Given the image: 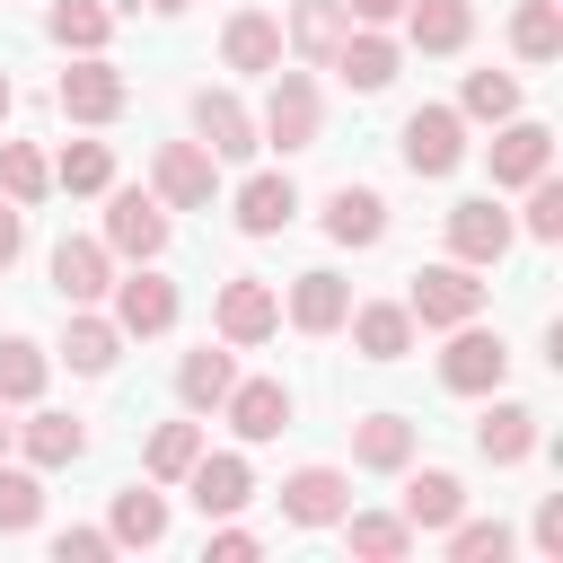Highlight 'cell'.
<instances>
[{"mask_svg":"<svg viewBox=\"0 0 563 563\" xmlns=\"http://www.w3.org/2000/svg\"><path fill=\"white\" fill-rule=\"evenodd\" d=\"M150 176H158V202H176V211H202V202L220 194V158H211L202 141H167Z\"/></svg>","mask_w":563,"mask_h":563,"instance_id":"cell-9","label":"cell"},{"mask_svg":"<svg viewBox=\"0 0 563 563\" xmlns=\"http://www.w3.org/2000/svg\"><path fill=\"white\" fill-rule=\"evenodd\" d=\"M343 325H352L361 361H405L413 352V308L405 299H361V308H343Z\"/></svg>","mask_w":563,"mask_h":563,"instance_id":"cell-14","label":"cell"},{"mask_svg":"<svg viewBox=\"0 0 563 563\" xmlns=\"http://www.w3.org/2000/svg\"><path fill=\"white\" fill-rule=\"evenodd\" d=\"M220 53H229V70H282V26L264 9H238L229 35H220Z\"/></svg>","mask_w":563,"mask_h":563,"instance_id":"cell-27","label":"cell"},{"mask_svg":"<svg viewBox=\"0 0 563 563\" xmlns=\"http://www.w3.org/2000/svg\"><path fill=\"white\" fill-rule=\"evenodd\" d=\"M9 449H18V422H9V405H0V457H9Z\"/></svg>","mask_w":563,"mask_h":563,"instance_id":"cell-48","label":"cell"},{"mask_svg":"<svg viewBox=\"0 0 563 563\" xmlns=\"http://www.w3.org/2000/svg\"><path fill=\"white\" fill-rule=\"evenodd\" d=\"M317 79L308 70H273V88H264V114H255V141H273V150H317Z\"/></svg>","mask_w":563,"mask_h":563,"instance_id":"cell-1","label":"cell"},{"mask_svg":"<svg viewBox=\"0 0 563 563\" xmlns=\"http://www.w3.org/2000/svg\"><path fill=\"white\" fill-rule=\"evenodd\" d=\"M185 493H194V510H202V519H238V510L255 501V475H246V457H238V449H220V457L202 449V457L185 466Z\"/></svg>","mask_w":563,"mask_h":563,"instance_id":"cell-7","label":"cell"},{"mask_svg":"<svg viewBox=\"0 0 563 563\" xmlns=\"http://www.w3.org/2000/svg\"><path fill=\"white\" fill-rule=\"evenodd\" d=\"M484 167H493V185H528V176H545V167H554V132H545V123H519V114H501V123H493V150H484Z\"/></svg>","mask_w":563,"mask_h":563,"instance_id":"cell-8","label":"cell"},{"mask_svg":"<svg viewBox=\"0 0 563 563\" xmlns=\"http://www.w3.org/2000/svg\"><path fill=\"white\" fill-rule=\"evenodd\" d=\"M44 378H53L44 343H26V334H0V405H35V396H44Z\"/></svg>","mask_w":563,"mask_h":563,"instance_id":"cell-32","label":"cell"},{"mask_svg":"<svg viewBox=\"0 0 563 563\" xmlns=\"http://www.w3.org/2000/svg\"><path fill=\"white\" fill-rule=\"evenodd\" d=\"M352 466H369V475L413 466V422H405V413H369V422L352 431Z\"/></svg>","mask_w":563,"mask_h":563,"instance_id":"cell-26","label":"cell"},{"mask_svg":"<svg viewBox=\"0 0 563 563\" xmlns=\"http://www.w3.org/2000/svg\"><path fill=\"white\" fill-rule=\"evenodd\" d=\"M150 9H158V18H176V9H185V0H150Z\"/></svg>","mask_w":563,"mask_h":563,"instance_id":"cell-50","label":"cell"},{"mask_svg":"<svg viewBox=\"0 0 563 563\" xmlns=\"http://www.w3.org/2000/svg\"><path fill=\"white\" fill-rule=\"evenodd\" d=\"M158 246H167V211H158V194H114V202H106V255L150 264Z\"/></svg>","mask_w":563,"mask_h":563,"instance_id":"cell-10","label":"cell"},{"mask_svg":"<svg viewBox=\"0 0 563 563\" xmlns=\"http://www.w3.org/2000/svg\"><path fill=\"white\" fill-rule=\"evenodd\" d=\"M114 545H158L167 537V501L150 493V484H132V493H114V528H106Z\"/></svg>","mask_w":563,"mask_h":563,"instance_id":"cell-34","label":"cell"},{"mask_svg":"<svg viewBox=\"0 0 563 563\" xmlns=\"http://www.w3.org/2000/svg\"><path fill=\"white\" fill-rule=\"evenodd\" d=\"M475 449H484L493 466H519V457L537 449V413H528V405H484V422H475Z\"/></svg>","mask_w":563,"mask_h":563,"instance_id":"cell-30","label":"cell"},{"mask_svg":"<svg viewBox=\"0 0 563 563\" xmlns=\"http://www.w3.org/2000/svg\"><path fill=\"white\" fill-rule=\"evenodd\" d=\"M396 9H405V0H343V18H352V26H387Z\"/></svg>","mask_w":563,"mask_h":563,"instance_id":"cell-47","label":"cell"},{"mask_svg":"<svg viewBox=\"0 0 563 563\" xmlns=\"http://www.w3.org/2000/svg\"><path fill=\"white\" fill-rule=\"evenodd\" d=\"M53 185H62V194H106V185H114V150H106V141H70V150L53 158Z\"/></svg>","mask_w":563,"mask_h":563,"instance_id":"cell-35","label":"cell"},{"mask_svg":"<svg viewBox=\"0 0 563 563\" xmlns=\"http://www.w3.org/2000/svg\"><path fill=\"white\" fill-rule=\"evenodd\" d=\"M537 545H545V554H563V493H545V501H537Z\"/></svg>","mask_w":563,"mask_h":563,"instance_id":"cell-45","label":"cell"},{"mask_svg":"<svg viewBox=\"0 0 563 563\" xmlns=\"http://www.w3.org/2000/svg\"><path fill=\"white\" fill-rule=\"evenodd\" d=\"M510 238H519V220H510L493 194L449 202V255H457V264H475V273H484V264H501V255H510Z\"/></svg>","mask_w":563,"mask_h":563,"instance_id":"cell-5","label":"cell"},{"mask_svg":"<svg viewBox=\"0 0 563 563\" xmlns=\"http://www.w3.org/2000/svg\"><path fill=\"white\" fill-rule=\"evenodd\" d=\"M457 114H475V123H501V114H519V79H510V70H475Z\"/></svg>","mask_w":563,"mask_h":563,"instance_id":"cell-40","label":"cell"},{"mask_svg":"<svg viewBox=\"0 0 563 563\" xmlns=\"http://www.w3.org/2000/svg\"><path fill=\"white\" fill-rule=\"evenodd\" d=\"M194 457H202V422H158L150 431V484H185Z\"/></svg>","mask_w":563,"mask_h":563,"instance_id":"cell-36","label":"cell"},{"mask_svg":"<svg viewBox=\"0 0 563 563\" xmlns=\"http://www.w3.org/2000/svg\"><path fill=\"white\" fill-rule=\"evenodd\" d=\"M273 325H282V299H273L264 282H246V273H238V282L220 290V343H229V352H246V343H264Z\"/></svg>","mask_w":563,"mask_h":563,"instance_id":"cell-15","label":"cell"},{"mask_svg":"<svg viewBox=\"0 0 563 563\" xmlns=\"http://www.w3.org/2000/svg\"><path fill=\"white\" fill-rule=\"evenodd\" d=\"M405 308H413V325H466L475 308H484V282H475V264H422L413 273V290H405Z\"/></svg>","mask_w":563,"mask_h":563,"instance_id":"cell-3","label":"cell"},{"mask_svg":"<svg viewBox=\"0 0 563 563\" xmlns=\"http://www.w3.org/2000/svg\"><path fill=\"white\" fill-rule=\"evenodd\" d=\"M18 246H26V202H9V194H0V273L18 264Z\"/></svg>","mask_w":563,"mask_h":563,"instance_id":"cell-44","label":"cell"},{"mask_svg":"<svg viewBox=\"0 0 563 563\" xmlns=\"http://www.w3.org/2000/svg\"><path fill=\"white\" fill-rule=\"evenodd\" d=\"M246 554H255V528H220L211 537V563H246Z\"/></svg>","mask_w":563,"mask_h":563,"instance_id":"cell-46","label":"cell"},{"mask_svg":"<svg viewBox=\"0 0 563 563\" xmlns=\"http://www.w3.org/2000/svg\"><path fill=\"white\" fill-rule=\"evenodd\" d=\"M53 44H70V53H106V35H114V9L106 0H53Z\"/></svg>","mask_w":563,"mask_h":563,"instance_id":"cell-33","label":"cell"},{"mask_svg":"<svg viewBox=\"0 0 563 563\" xmlns=\"http://www.w3.org/2000/svg\"><path fill=\"white\" fill-rule=\"evenodd\" d=\"M396 18H405V35H413L422 53H457V44L475 35V9H466V0H405Z\"/></svg>","mask_w":563,"mask_h":563,"instance_id":"cell-23","label":"cell"},{"mask_svg":"<svg viewBox=\"0 0 563 563\" xmlns=\"http://www.w3.org/2000/svg\"><path fill=\"white\" fill-rule=\"evenodd\" d=\"M510 44H519V62H554V53H563V9H554V0H519Z\"/></svg>","mask_w":563,"mask_h":563,"instance_id":"cell-37","label":"cell"},{"mask_svg":"<svg viewBox=\"0 0 563 563\" xmlns=\"http://www.w3.org/2000/svg\"><path fill=\"white\" fill-rule=\"evenodd\" d=\"M9 106H18V88H9V70H0V114H9Z\"/></svg>","mask_w":563,"mask_h":563,"instance_id":"cell-49","label":"cell"},{"mask_svg":"<svg viewBox=\"0 0 563 563\" xmlns=\"http://www.w3.org/2000/svg\"><path fill=\"white\" fill-rule=\"evenodd\" d=\"M457 510H466V484H457L449 466H422V475H405V510H396V519H405L413 537H422V528H449Z\"/></svg>","mask_w":563,"mask_h":563,"instance_id":"cell-19","label":"cell"},{"mask_svg":"<svg viewBox=\"0 0 563 563\" xmlns=\"http://www.w3.org/2000/svg\"><path fill=\"white\" fill-rule=\"evenodd\" d=\"M53 290H62V308L106 299V290H114V255H106L97 238H62V246H53Z\"/></svg>","mask_w":563,"mask_h":563,"instance_id":"cell-13","label":"cell"},{"mask_svg":"<svg viewBox=\"0 0 563 563\" xmlns=\"http://www.w3.org/2000/svg\"><path fill=\"white\" fill-rule=\"evenodd\" d=\"M18 449H26V466H70L88 449V422L79 413H26L18 422Z\"/></svg>","mask_w":563,"mask_h":563,"instance_id":"cell-25","label":"cell"},{"mask_svg":"<svg viewBox=\"0 0 563 563\" xmlns=\"http://www.w3.org/2000/svg\"><path fill=\"white\" fill-rule=\"evenodd\" d=\"M114 325H123V334H167V325H176V282H158L150 264H141L132 282H114Z\"/></svg>","mask_w":563,"mask_h":563,"instance_id":"cell-16","label":"cell"},{"mask_svg":"<svg viewBox=\"0 0 563 563\" xmlns=\"http://www.w3.org/2000/svg\"><path fill=\"white\" fill-rule=\"evenodd\" d=\"M449 554L457 563H501L510 554V528L501 519H449Z\"/></svg>","mask_w":563,"mask_h":563,"instance_id":"cell-42","label":"cell"},{"mask_svg":"<svg viewBox=\"0 0 563 563\" xmlns=\"http://www.w3.org/2000/svg\"><path fill=\"white\" fill-rule=\"evenodd\" d=\"M194 132H202L211 158H255V150H264V141H255V114H246L229 88H202V97H194Z\"/></svg>","mask_w":563,"mask_h":563,"instance_id":"cell-12","label":"cell"},{"mask_svg":"<svg viewBox=\"0 0 563 563\" xmlns=\"http://www.w3.org/2000/svg\"><path fill=\"white\" fill-rule=\"evenodd\" d=\"M352 510V484L334 475V466H299V475H282V519L290 528H334Z\"/></svg>","mask_w":563,"mask_h":563,"instance_id":"cell-11","label":"cell"},{"mask_svg":"<svg viewBox=\"0 0 563 563\" xmlns=\"http://www.w3.org/2000/svg\"><path fill=\"white\" fill-rule=\"evenodd\" d=\"M53 554H62V563H106V554H114V537H106V528H62V537H53Z\"/></svg>","mask_w":563,"mask_h":563,"instance_id":"cell-43","label":"cell"},{"mask_svg":"<svg viewBox=\"0 0 563 563\" xmlns=\"http://www.w3.org/2000/svg\"><path fill=\"white\" fill-rule=\"evenodd\" d=\"M299 220V185L290 176H246L238 185V229L246 238H273V229H290Z\"/></svg>","mask_w":563,"mask_h":563,"instance_id":"cell-21","label":"cell"},{"mask_svg":"<svg viewBox=\"0 0 563 563\" xmlns=\"http://www.w3.org/2000/svg\"><path fill=\"white\" fill-rule=\"evenodd\" d=\"M501 378H510V343H501V334H484L475 317H466V325H449L440 387H449V396H493Z\"/></svg>","mask_w":563,"mask_h":563,"instance_id":"cell-2","label":"cell"},{"mask_svg":"<svg viewBox=\"0 0 563 563\" xmlns=\"http://www.w3.org/2000/svg\"><path fill=\"white\" fill-rule=\"evenodd\" d=\"M352 35V18H343V0H299L290 9V26H282V44L299 53V62H334V44Z\"/></svg>","mask_w":563,"mask_h":563,"instance_id":"cell-22","label":"cell"},{"mask_svg":"<svg viewBox=\"0 0 563 563\" xmlns=\"http://www.w3.org/2000/svg\"><path fill=\"white\" fill-rule=\"evenodd\" d=\"M343 308H352L343 273H299V282H290V325H299V334H334Z\"/></svg>","mask_w":563,"mask_h":563,"instance_id":"cell-24","label":"cell"},{"mask_svg":"<svg viewBox=\"0 0 563 563\" xmlns=\"http://www.w3.org/2000/svg\"><path fill=\"white\" fill-rule=\"evenodd\" d=\"M0 194L9 202H44L53 194V167H44L35 141H0Z\"/></svg>","mask_w":563,"mask_h":563,"instance_id":"cell-38","label":"cell"},{"mask_svg":"<svg viewBox=\"0 0 563 563\" xmlns=\"http://www.w3.org/2000/svg\"><path fill=\"white\" fill-rule=\"evenodd\" d=\"M519 229H528L537 246H554V238H563V185H554V167H545V176H528V211H519Z\"/></svg>","mask_w":563,"mask_h":563,"instance_id":"cell-41","label":"cell"},{"mask_svg":"<svg viewBox=\"0 0 563 563\" xmlns=\"http://www.w3.org/2000/svg\"><path fill=\"white\" fill-rule=\"evenodd\" d=\"M220 405H229L238 440H282V431H290V387H282V378H246V387H229Z\"/></svg>","mask_w":563,"mask_h":563,"instance_id":"cell-17","label":"cell"},{"mask_svg":"<svg viewBox=\"0 0 563 563\" xmlns=\"http://www.w3.org/2000/svg\"><path fill=\"white\" fill-rule=\"evenodd\" d=\"M396 150H405L413 176H449V167L466 158V114H457V106H413L405 132H396Z\"/></svg>","mask_w":563,"mask_h":563,"instance_id":"cell-4","label":"cell"},{"mask_svg":"<svg viewBox=\"0 0 563 563\" xmlns=\"http://www.w3.org/2000/svg\"><path fill=\"white\" fill-rule=\"evenodd\" d=\"M325 70H343V88L378 97V88L396 79V44H387V35H369V26H352V35L334 44V62H325Z\"/></svg>","mask_w":563,"mask_h":563,"instance_id":"cell-20","label":"cell"},{"mask_svg":"<svg viewBox=\"0 0 563 563\" xmlns=\"http://www.w3.org/2000/svg\"><path fill=\"white\" fill-rule=\"evenodd\" d=\"M325 238H334V246H378V238H387V202H378L369 185H334V194H325Z\"/></svg>","mask_w":563,"mask_h":563,"instance_id":"cell-18","label":"cell"},{"mask_svg":"<svg viewBox=\"0 0 563 563\" xmlns=\"http://www.w3.org/2000/svg\"><path fill=\"white\" fill-rule=\"evenodd\" d=\"M229 387H238V361H229L220 343H202V352H185V361H176V396H185L194 413H211Z\"/></svg>","mask_w":563,"mask_h":563,"instance_id":"cell-29","label":"cell"},{"mask_svg":"<svg viewBox=\"0 0 563 563\" xmlns=\"http://www.w3.org/2000/svg\"><path fill=\"white\" fill-rule=\"evenodd\" d=\"M114 352H123V325L114 317H88V308H70V325H62V361L70 369H114Z\"/></svg>","mask_w":563,"mask_h":563,"instance_id":"cell-28","label":"cell"},{"mask_svg":"<svg viewBox=\"0 0 563 563\" xmlns=\"http://www.w3.org/2000/svg\"><path fill=\"white\" fill-rule=\"evenodd\" d=\"M334 528H343V537H352V554H369V563H396V554H413V528H405L396 510H343Z\"/></svg>","mask_w":563,"mask_h":563,"instance_id":"cell-31","label":"cell"},{"mask_svg":"<svg viewBox=\"0 0 563 563\" xmlns=\"http://www.w3.org/2000/svg\"><path fill=\"white\" fill-rule=\"evenodd\" d=\"M53 97H62L70 123H114V114H123V70L97 62V53H79V62L53 79Z\"/></svg>","mask_w":563,"mask_h":563,"instance_id":"cell-6","label":"cell"},{"mask_svg":"<svg viewBox=\"0 0 563 563\" xmlns=\"http://www.w3.org/2000/svg\"><path fill=\"white\" fill-rule=\"evenodd\" d=\"M44 519V484L26 475V466H0V537H18V528H35Z\"/></svg>","mask_w":563,"mask_h":563,"instance_id":"cell-39","label":"cell"}]
</instances>
